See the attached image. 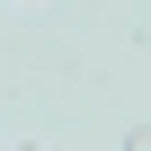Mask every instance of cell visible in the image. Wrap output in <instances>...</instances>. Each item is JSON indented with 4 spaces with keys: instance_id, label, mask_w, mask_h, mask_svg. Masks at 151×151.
Returning <instances> with one entry per match:
<instances>
[]
</instances>
